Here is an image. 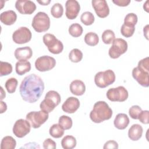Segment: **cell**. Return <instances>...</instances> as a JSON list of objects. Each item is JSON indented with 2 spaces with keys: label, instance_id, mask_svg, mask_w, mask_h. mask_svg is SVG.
I'll list each match as a JSON object with an SVG mask.
<instances>
[{
  "label": "cell",
  "instance_id": "ac0fdd59",
  "mask_svg": "<svg viewBox=\"0 0 149 149\" xmlns=\"http://www.w3.org/2000/svg\"><path fill=\"white\" fill-rule=\"evenodd\" d=\"M14 55L16 59L19 61L28 60L31 58L33 51L30 47H20L15 49Z\"/></svg>",
  "mask_w": 149,
  "mask_h": 149
},
{
  "label": "cell",
  "instance_id": "ba28073f",
  "mask_svg": "<svg viewBox=\"0 0 149 149\" xmlns=\"http://www.w3.org/2000/svg\"><path fill=\"white\" fill-rule=\"evenodd\" d=\"M127 43L124 39L115 38L112 42V46L109 49L108 55L111 58H118L127 51Z\"/></svg>",
  "mask_w": 149,
  "mask_h": 149
},
{
  "label": "cell",
  "instance_id": "7a4b0ae2",
  "mask_svg": "<svg viewBox=\"0 0 149 149\" xmlns=\"http://www.w3.org/2000/svg\"><path fill=\"white\" fill-rule=\"evenodd\" d=\"M112 116V109L104 101H99L95 102L90 113L91 120L96 123H100L104 120H108L111 118Z\"/></svg>",
  "mask_w": 149,
  "mask_h": 149
},
{
  "label": "cell",
  "instance_id": "603a6c76",
  "mask_svg": "<svg viewBox=\"0 0 149 149\" xmlns=\"http://www.w3.org/2000/svg\"><path fill=\"white\" fill-rule=\"evenodd\" d=\"M15 70L17 74L22 76L31 70V63L27 60L19 61L16 63Z\"/></svg>",
  "mask_w": 149,
  "mask_h": 149
},
{
  "label": "cell",
  "instance_id": "484cf974",
  "mask_svg": "<svg viewBox=\"0 0 149 149\" xmlns=\"http://www.w3.org/2000/svg\"><path fill=\"white\" fill-rule=\"evenodd\" d=\"M64 129L57 123L52 125L49 130V134L54 138L58 139L63 136L64 134Z\"/></svg>",
  "mask_w": 149,
  "mask_h": 149
},
{
  "label": "cell",
  "instance_id": "8992f818",
  "mask_svg": "<svg viewBox=\"0 0 149 149\" xmlns=\"http://www.w3.org/2000/svg\"><path fill=\"white\" fill-rule=\"evenodd\" d=\"M42 41L48 51L53 54H59L63 49V43L52 34H45L43 36Z\"/></svg>",
  "mask_w": 149,
  "mask_h": 149
},
{
  "label": "cell",
  "instance_id": "d590c367",
  "mask_svg": "<svg viewBox=\"0 0 149 149\" xmlns=\"http://www.w3.org/2000/svg\"><path fill=\"white\" fill-rule=\"evenodd\" d=\"M12 65L6 62H0V76H7L10 74L12 72Z\"/></svg>",
  "mask_w": 149,
  "mask_h": 149
},
{
  "label": "cell",
  "instance_id": "4fadbf2b",
  "mask_svg": "<svg viewBox=\"0 0 149 149\" xmlns=\"http://www.w3.org/2000/svg\"><path fill=\"white\" fill-rule=\"evenodd\" d=\"M17 10L23 15H31L36 10V5L30 0H17L15 3Z\"/></svg>",
  "mask_w": 149,
  "mask_h": 149
},
{
  "label": "cell",
  "instance_id": "ee69618b",
  "mask_svg": "<svg viewBox=\"0 0 149 149\" xmlns=\"http://www.w3.org/2000/svg\"><path fill=\"white\" fill-rule=\"evenodd\" d=\"M7 109V105L5 102L2 101V100L1 101V113H2L5 112Z\"/></svg>",
  "mask_w": 149,
  "mask_h": 149
},
{
  "label": "cell",
  "instance_id": "5b68a950",
  "mask_svg": "<svg viewBox=\"0 0 149 149\" xmlns=\"http://www.w3.org/2000/svg\"><path fill=\"white\" fill-rule=\"evenodd\" d=\"M115 79L114 72L111 69H108L104 72L97 73L94 76V82L97 87L104 88L113 83Z\"/></svg>",
  "mask_w": 149,
  "mask_h": 149
},
{
  "label": "cell",
  "instance_id": "30bf717a",
  "mask_svg": "<svg viewBox=\"0 0 149 149\" xmlns=\"http://www.w3.org/2000/svg\"><path fill=\"white\" fill-rule=\"evenodd\" d=\"M56 65L54 58L44 55L38 58L35 61V67L40 72H46L52 69Z\"/></svg>",
  "mask_w": 149,
  "mask_h": 149
},
{
  "label": "cell",
  "instance_id": "7bdbcfd3",
  "mask_svg": "<svg viewBox=\"0 0 149 149\" xmlns=\"http://www.w3.org/2000/svg\"><path fill=\"white\" fill-rule=\"evenodd\" d=\"M130 0H112V2L119 6H127L130 3Z\"/></svg>",
  "mask_w": 149,
  "mask_h": 149
},
{
  "label": "cell",
  "instance_id": "3957f363",
  "mask_svg": "<svg viewBox=\"0 0 149 149\" xmlns=\"http://www.w3.org/2000/svg\"><path fill=\"white\" fill-rule=\"evenodd\" d=\"M61 101L60 94L56 91L50 90L46 93L44 99L40 103V109L49 113L60 104Z\"/></svg>",
  "mask_w": 149,
  "mask_h": 149
},
{
  "label": "cell",
  "instance_id": "cb8c5ba5",
  "mask_svg": "<svg viewBox=\"0 0 149 149\" xmlns=\"http://www.w3.org/2000/svg\"><path fill=\"white\" fill-rule=\"evenodd\" d=\"M76 138L71 135L65 136L61 141V146L64 149H72L76 147Z\"/></svg>",
  "mask_w": 149,
  "mask_h": 149
},
{
  "label": "cell",
  "instance_id": "f546056e",
  "mask_svg": "<svg viewBox=\"0 0 149 149\" xmlns=\"http://www.w3.org/2000/svg\"><path fill=\"white\" fill-rule=\"evenodd\" d=\"M58 124L64 130H69L72 127L73 122L72 118L69 116L66 115H62L59 118Z\"/></svg>",
  "mask_w": 149,
  "mask_h": 149
},
{
  "label": "cell",
  "instance_id": "2e32d148",
  "mask_svg": "<svg viewBox=\"0 0 149 149\" xmlns=\"http://www.w3.org/2000/svg\"><path fill=\"white\" fill-rule=\"evenodd\" d=\"M66 17L70 20H73L77 17L80 10L79 3L76 0H68L65 3Z\"/></svg>",
  "mask_w": 149,
  "mask_h": 149
},
{
  "label": "cell",
  "instance_id": "ab89813d",
  "mask_svg": "<svg viewBox=\"0 0 149 149\" xmlns=\"http://www.w3.org/2000/svg\"><path fill=\"white\" fill-rule=\"evenodd\" d=\"M148 57H146L141 59L137 65V67L144 70L146 72H149V59Z\"/></svg>",
  "mask_w": 149,
  "mask_h": 149
},
{
  "label": "cell",
  "instance_id": "7402d4cb",
  "mask_svg": "<svg viewBox=\"0 0 149 149\" xmlns=\"http://www.w3.org/2000/svg\"><path fill=\"white\" fill-rule=\"evenodd\" d=\"M143 129L139 124H133L128 130V137L132 141H137L142 136Z\"/></svg>",
  "mask_w": 149,
  "mask_h": 149
},
{
  "label": "cell",
  "instance_id": "836d02e7",
  "mask_svg": "<svg viewBox=\"0 0 149 149\" xmlns=\"http://www.w3.org/2000/svg\"><path fill=\"white\" fill-rule=\"evenodd\" d=\"M17 84L18 81L16 78L10 77L6 81L5 86L7 91L10 94H12L15 92Z\"/></svg>",
  "mask_w": 149,
  "mask_h": 149
},
{
  "label": "cell",
  "instance_id": "74e56055",
  "mask_svg": "<svg viewBox=\"0 0 149 149\" xmlns=\"http://www.w3.org/2000/svg\"><path fill=\"white\" fill-rule=\"evenodd\" d=\"M137 16L134 13H129L127 14L124 19V23H129L135 26L137 23Z\"/></svg>",
  "mask_w": 149,
  "mask_h": 149
},
{
  "label": "cell",
  "instance_id": "7dc6e473",
  "mask_svg": "<svg viewBox=\"0 0 149 149\" xmlns=\"http://www.w3.org/2000/svg\"><path fill=\"white\" fill-rule=\"evenodd\" d=\"M1 100H2L4 98L6 97V93L5 91H3L2 87H1Z\"/></svg>",
  "mask_w": 149,
  "mask_h": 149
},
{
  "label": "cell",
  "instance_id": "4dcf8cb0",
  "mask_svg": "<svg viewBox=\"0 0 149 149\" xmlns=\"http://www.w3.org/2000/svg\"><path fill=\"white\" fill-rule=\"evenodd\" d=\"M83 53L82 52L77 49L74 48L70 51L69 54V60L74 63H77L81 61L83 59Z\"/></svg>",
  "mask_w": 149,
  "mask_h": 149
},
{
  "label": "cell",
  "instance_id": "f35d334b",
  "mask_svg": "<svg viewBox=\"0 0 149 149\" xmlns=\"http://www.w3.org/2000/svg\"><path fill=\"white\" fill-rule=\"evenodd\" d=\"M138 119L143 124H148L149 123V111L148 110L141 111L139 115Z\"/></svg>",
  "mask_w": 149,
  "mask_h": 149
},
{
  "label": "cell",
  "instance_id": "60d3db41",
  "mask_svg": "<svg viewBox=\"0 0 149 149\" xmlns=\"http://www.w3.org/2000/svg\"><path fill=\"white\" fill-rule=\"evenodd\" d=\"M42 146L45 149H55L56 147V143L49 138H48L44 141Z\"/></svg>",
  "mask_w": 149,
  "mask_h": 149
},
{
  "label": "cell",
  "instance_id": "9a60e30c",
  "mask_svg": "<svg viewBox=\"0 0 149 149\" xmlns=\"http://www.w3.org/2000/svg\"><path fill=\"white\" fill-rule=\"evenodd\" d=\"M132 76L141 86L144 87L149 86V72H146L137 66L132 70Z\"/></svg>",
  "mask_w": 149,
  "mask_h": 149
},
{
  "label": "cell",
  "instance_id": "52a82bcc",
  "mask_svg": "<svg viewBox=\"0 0 149 149\" xmlns=\"http://www.w3.org/2000/svg\"><path fill=\"white\" fill-rule=\"evenodd\" d=\"M48 113L41 110L29 112L26 115V118L33 128L37 129L48 120Z\"/></svg>",
  "mask_w": 149,
  "mask_h": 149
},
{
  "label": "cell",
  "instance_id": "f1b7e54d",
  "mask_svg": "<svg viewBox=\"0 0 149 149\" xmlns=\"http://www.w3.org/2000/svg\"><path fill=\"white\" fill-rule=\"evenodd\" d=\"M69 33L70 36L73 37H80L83 31L82 26L77 23L71 24L68 29Z\"/></svg>",
  "mask_w": 149,
  "mask_h": 149
},
{
  "label": "cell",
  "instance_id": "e0dca14e",
  "mask_svg": "<svg viewBox=\"0 0 149 149\" xmlns=\"http://www.w3.org/2000/svg\"><path fill=\"white\" fill-rule=\"evenodd\" d=\"M80 107V101L74 97H68L62 105V110L68 113H74Z\"/></svg>",
  "mask_w": 149,
  "mask_h": 149
},
{
  "label": "cell",
  "instance_id": "8d00e7d4",
  "mask_svg": "<svg viewBox=\"0 0 149 149\" xmlns=\"http://www.w3.org/2000/svg\"><path fill=\"white\" fill-rule=\"evenodd\" d=\"M142 109L139 105H133L129 109V116L133 119H138V117Z\"/></svg>",
  "mask_w": 149,
  "mask_h": 149
},
{
  "label": "cell",
  "instance_id": "d6986e66",
  "mask_svg": "<svg viewBox=\"0 0 149 149\" xmlns=\"http://www.w3.org/2000/svg\"><path fill=\"white\" fill-rule=\"evenodd\" d=\"M70 92L77 96L84 94L86 91V86L84 83L80 80H73L70 84Z\"/></svg>",
  "mask_w": 149,
  "mask_h": 149
},
{
  "label": "cell",
  "instance_id": "bcb514c9",
  "mask_svg": "<svg viewBox=\"0 0 149 149\" xmlns=\"http://www.w3.org/2000/svg\"><path fill=\"white\" fill-rule=\"evenodd\" d=\"M38 3H39L41 5H48L50 2V0H42V1H37Z\"/></svg>",
  "mask_w": 149,
  "mask_h": 149
},
{
  "label": "cell",
  "instance_id": "c3c4849f",
  "mask_svg": "<svg viewBox=\"0 0 149 149\" xmlns=\"http://www.w3.org/2000/svg\"><path fill=\"white\" fill-rule=\"evenodd\" d=\"M148 1H147L145 3H144V5H143V8H144V10H145L147 12H148Z\"/></svg>",
  "mask_w": 149,
  "mask_h": 149
},
{
  "label": "cell",
  "instance_id": "1f68e13d",
  "mask_svg": "<svg viewBox=\"0 0 149 149\" xmlns=\"http://www.w3.org/2000/svg\"><path fill=\"white\" fill-rule=\"evenodd\" d=\"M81 22L86 26L91 25L95 20L93 14L88 11L83 12L80 16Z\"/></svg>",
  "mask_w": 149,
  "mask_h": 149
},
{
  "label": "cell",
  "instance_id": "7c38bea8",
  "mask_svg": "<svg viewBox=\"0 0 149 149\" xmlns=\"http://www.w3.org/2000/svg\"><path fill=\"white\" fill-rule=\"evenodd\" d=\"M31 125L27 120L23 119L17 120L13 126V133L18 138H23L30 133Z\"/></svg>",
  "mask_w": 149,
  "mask_h": 149
},
{
  "label": "cell",
  "instance_id": "277c9868",
  "mask_svg": "<svg viewBox=\"0 0 149 149\" xmlns=\"http://www.w3.org/2000/svg\"><path fill=\"white\" fill-rule=\"evenodd\" d=\"M51 22L48 15L43 12H38L33 17L31 26L37 33L47 31L50 27Z\"/></svg>",
  "mask_w": 149,
  "mask_h": 149
},
{
  "label": "cell",
  "instance_id": "8fae6325",
  "mask_svg": "<svg viewBox=\"0 0 149 149\" xmlns=\"http://www.w3.org/2000/svg\"><path fill=\"white\" fill-rule=\"evenodd\" d=\"M32 37V34L29 29L26 27H20L12 34V40L16 44H23L29 42Z\"/></svg>",
  "mask_w": 149,
  "mask_h": 149
},
{
  "label": "cell",
  "instance_id": "5bb4252c",
  "mask_svg": "<svg viewBox=\"0 0 149 149\" xmlns=\"http://www.w3.org/2000/svg\"><path fill=\"white\" fill-rule=\"evenodd\" d=\"M92 6L96 15L100 18H105L109 14V8L105 0H93Z\"/></svg>",
  "mask_w": 149,
  "mask_h": 149
},
{
  "label": "cell",
  "instance_id": "9c48e42d",
  "mask_svg": "<svg viewBox=\"0 0 149 149\" xmlns=\"http://www.w3.org/2000/svg\"><path fill=\"white\" fill-rule=\"evenodd\" d=\"M107 98L112 102H123L129 96L127 90L122 86L109 88L106 94Z\"/></svg>",
  "mask_w": 149,
  "mask_h": 149
},
{
  "label": "cell",
  "instance_id": "d4e9b609",
  "mask_svg": "<svg viewBox=\"0 0 149 149\" xmlns=\"http://www.w3.org/2000/svg\"><path fill=\"white\" fill-rule=\"evenodd\" d=\"M16 146L15 139L10 136L4 137L1 143V149H14Z\"/></svg>",
  "mask_w": 149,
  "mask_h": 149
},
{
  "label": "cell",
  "instance_id": "4316f807",
  "mask_svg": "<svg viewBox=\"0 0 149 149\" xmlns=\"http://www.w3.org/2000/svg\"><path fill=\"white\" fill-rule=\"evenodd\" d=\"M135 31V26L129 23H124L120 28V33L122 35L126 38L132 37Z\"/></svg>",
  "mask_w": 149,
  "mask_h": 149
},
{
  "label": "cell",
  "instance_id": "b9f144b4",
  "mask_svg": "<svg viewBox=\"0 0 149 149\" xmlns=\"http://www.w3.org/2000/svg\"><path fill=\"white\" fill-rule=\"evenodd\" d=\"M118 144L116 141L114 140H109L107 141L103 147L104 149H108V148H118Z\"/></svg>",
  "mask_w": 149,
  "mask_h": 149
},
{
  "label": "cell",
  "instance_id": "ffe728a7",
  "mask_svg": "<svg viewBox=\"0 0 149 149\" xmlns=\"http://www.w3.org/2000/svg\"><path fill=\"white\" fill-rule=\"evenodd\" d=\"M17 20V15L12 10H9L3 12L0 15L1 22L7 26L13 24Z\"/></svg>",
  "mask_w": 149,
  "mask_h": 149
},
{
  "label": "cell",
  "instance_id": "83f0119b",
  "mask_svg": "<svg viewBox=\"0 0 149 149\" xmlns=\"http://www.w3.org/2000/svg\"><path fill=\"white\" fill-rule=\"evenodd\" d=\"M84 42L89 46H95L99 42V37L95 33L89 32L84 36Z\"/></svg>",
  "mask_w": 149,
  "mask_h": 149
},
{
  "label": "cell",
  "instance_id": "d6a6232c",
  "mask_svg": "<svg viewBox=\"0 0 149 149\" xmlns=\"http://www.w3.org/2000/svg\"><path fill=\"white\" fill-rule=\"evenodd\" d=\"M115 39V35L114 32L110 29L105 30L102 34V40L105 44H110L112 43Z\"/></svg>",
  "mask_w": 149,
  "mask_h": 149
},
{
  "label": "cell",
  "instance_id": "44dd1931",
  "mask_svg": "<svg viewBox=\"0 0 149 149\" xmlns=\"http://www.w3.org/2000/svg\"><path fill=\"white\" fill-rule=\"evenodd\" d=\"M129 122V118L126 114L120 113L115 116L113 120V124L116 129L119 130H123L127 127Z\"/></svg>",
  "mask_w": 149,
  "mask_h": 149
},
{
  "label": "cell",
  "instance_id": "6da1fadb",
  "mask_svg": "<svg viewBox=\"0 0 149 149\" xmlns=\"http://www.w3.org/2000/svg\"><path fill=\"white\" fill-rule=\"evenodd\" d=\"M44 87V81L40 76L36 74H30L22 81L19 92L24 101L34 103L42 95Z\"/></svg>",
  "mask_w": 149,
  "mask_h": 149
},
{
  "label": "cell",
  "instance_id": "f6af8a7d",
  "mask_svg": "<svg viewBox=\"0 0 149 149\" xmlns=\"http://www.w3.org/2000/svg\"><path fill=\"white\" fill-rule=\"evenodd\" d=\"M143 33H144V36L146 38L147 40H148V24H147L145 27H144L143 29Z\"/></svg>",
  "mask_w": 149,
  "mask_h": 149
},
{
  "label": "cell",
  "instance_id": "e575fe53",
  "mask_svg": "<svg viewBox=\"0 0 149 149\" xmlns=\"http://www.w3.org/2000/svg\"><path fill=\"white\" fill-rule=\"evenodd\" d=\"M63 13V6L59 3H54L51 8V14L55 18H60Z\"/></svg>",
  "mask_w": 149,
  "mask_h": 149
}]
</instances>
